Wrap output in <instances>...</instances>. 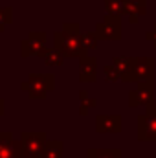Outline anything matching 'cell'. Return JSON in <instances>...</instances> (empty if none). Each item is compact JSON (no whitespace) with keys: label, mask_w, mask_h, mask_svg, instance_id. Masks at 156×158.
Wrapping results in <instances>:
<instances>
[{"label":"cell","mask_w":156,"mask_h":158,"mask_svg":"<svg viewBox=\"0 0 156 158\" xmlns=\"http://www.w3.org/2000/svg\"><path fill=\"white\" fill-rule=\"evenodd\" d=\"M44 143H46V134L44 132H22L20 134L22 156L26 158H39Z\"/></svg>","instance_id":"cell-1"},{"label":"cell","mask_w":156,"mask_h":158,"mask_svg":"<svg viewBox=\"0 0 156 158\" xmlns=\"http://www.w3.org/2000/svg\"><path fill=\"white\" fill-rule=\"evenodd\" d=\"M55 85L53 76H31L28 81H24L20 86L28 92L30 98H44L48 90H51Z\"/></svg>","instance_id":"cell-2"},{"label":"cell","mask_w":156,"mask_h":158,"mask_svg":"<svg viewBox=\"0 0 156 158\" xmlns=\"http://www.w3.org/2000/svg\"><path fill=\"white\" fill-rule=\"evenodd\" d=\"M138 138L156 140V109H149L138 118Z\"/></svg>","instance_id":"cell-3"},{"label":"cell","mask_w":156,"mask_h":158,"mask_svg":"<svg viewBox=\"0 0 156 158\" xmlns=\"http://www.w3.org/2000/svg\"><path fill=\"white\" fill-rule=\"evenodd\" d=\"M0 158H24L22 156L20 140L15 142L11 132H2L0 134Z\"/></svg>","instance_id":"cell-4"},{"label":"cell","mask_w":156,"mask_h":158,"mask_svg":"<svg viewBox=\"0 0 156 158\" xmlns=\"http://www.w3.org/2000/svg\"><path fill=\"white\" fill-rule=\"evenodd\" d=\"M129 105L130 107H138V105H145V103H151L153 101V83L149 81H143L140 83L129 96Z\"/></svg>","instance_id":"cell-5"},{"label":"cell","mask_w":156,"mask_h":158,"mask_svg":"<svg viewBox=\"0 0 156 158\" xmlns=\"http://www.w3.org/2000/svg\"><path fill=\"white\" fill-rule=\"evenodd\" d=\"M153 76V63L151 61H145V59H136V61H130V74L127 81H151Z\"/></svg>","instance_id":"cell-6"},{"label":"cell","mask_w":156,"mask_h":158,"mask_svg":"<svg viewBox=\"0 0 156 158\" xmlns=\"http://www.w3.org/2000/svg\"><path fill=\"white\" fill-rule=\"evenodd\" d=\"M96 129L99 132H119L121 129V118L116 116V114H99L96 118Z\"/></svg>","instance_id":"cell-7"},{"label":"cell","mask_w":156,"mask_h":158,"mask_svg":"<svg viewBox=\"0 0 156 158\" xmlns=\"http://www.w3.org/2000/svg\"><path fill=\"white\" fill-rule=\"evenodd\" d=\"M79 79L83 83H94L96 81V61L94 59H81V74Z\"/></svg>","instance_id":"cell-8"},{"label":"cell","mask_w":156,"mask_h":158,"mask_svg":"<svg viewBox=\"0 0 156 158\" xmlns=\"http://www.w3.org/2000/svg\"><path fill=\"white\" fill-rule=\"evenodd\" d=\"M39 158H63V142H59V140L46 142Z\"/></svg>","instance_id":"cell-9"},{"label":"cell","mask_w":156,"mask_h":158,"mask_svg":"<svg viewBox=\"0 0 156 158\" xmlns=\"http://www.w3.org/2000/svg\"><path fill=\"white\" fill-rule=\"evenodd\" d=\"M86 158H121V153L119 151H110V149H90Z\"/></svg>","instance_id":"cell-10"},{"label":"cell","mask_w":156,"mask_h":158,"mask_svg":"<svg viewBox=\"0 0 156 158\" xmlns=\"http://www.w3.org/2000/svg\"><path fill=\"white\" fill-rule=\"evenodd\" d=\"M40 55H44L48 64H61L63 63V53L61 52H40Z\"/></svg>","instance_id":"cell-11"},{"label":"cell","mask_w":156,"mask_h":158,"mask_svg":"<svg viewBox=\"0 0 156 158\" xmlns=\"http://www.w3.org/2000/svg\"><path fill=\"white\" fill-rule=\"evenodd\" d=\"M105 70H107V74H105V76H107L109 81H117V79H119V72H117L116 66H107Z\"/></svg>","instance_id":"cell-12"},{"label":"cell","mask_w":156,"mask_h":158,"mask_svg":"<svg viewBox=\"0 0 156 158\" xmlns=\"http://www.w3.org/2000/svg\"><path fill=\"white\" fill-rule=\"evenodd\" d=\"M4 114V99H0V116Z\"/></svg>","instance_id":"cell-13"}]
</instances>
